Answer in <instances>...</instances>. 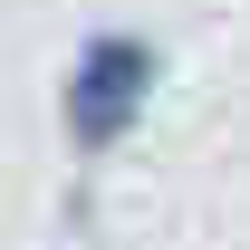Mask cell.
Listing matches in <instances>:
<instances>
[{
  "label": "cell",
  "mask_w": 250,
  "mask_h": 250,
  "mask_svg": "<svg viewBox=\"0 0 250 250\" xmlns=\"http://www.w3.org/2000/svg\"><path fill=\"white\" fill-rule=\"evenodd\" d=\"M154 77H164V58H154V39H145V29H96L87 48H77V67H67V87H58L67 145H77V154H96V145L135 135V116H145Z\"/></svg>",
  "instance_id": "cell-1"
}]
</instances>
